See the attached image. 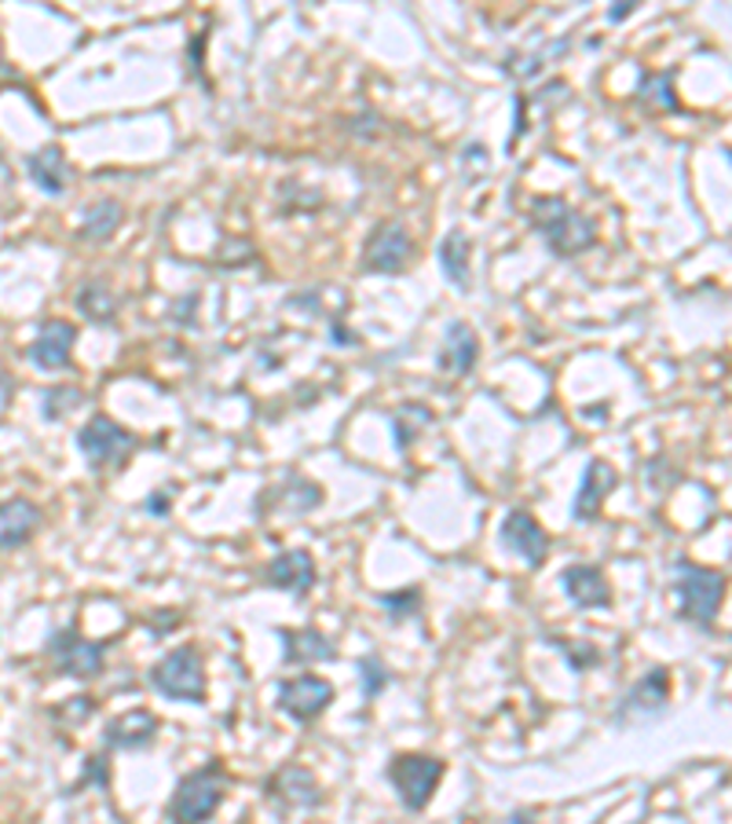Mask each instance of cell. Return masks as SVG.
I'll list each match as a JSON object with an SVG mask.
<instances>
[{
  "label": "cell",
  "mask_w": 732,
  "mask_h": 824,
  "mask_svg": "<svg viewBox=\"0 0 732 824\" xmlns=\"http://www.w3.org/2000/svg\"><path fill=\"white\" fill-rule=\"evenodd\" d=\"M462 165L469 169V173H465V180H469V183H476V176L491 173V162H487V147H480V143H469V147H465V154H462Z\"/></svg>",
  "instance_id": "obj_34"
},
{
  "label": "cell",
  "mask_w": 732,
  "mask_h": 824,
  "mask_svg": "<svg viewBox=\"0 0 732 824\" xmlns=\"http://www.w3.org/2000/svg\"><path fill=\"white\" fill-rule=\"evenodd\" d=\"M634 8H637L634 0H620V4H615V8L609 11V19H612V22H623L626 15H634Z\"/></svg>",
  "instance_id": "obj_35"
},
{
  "label": "cell",
  "mask_w": 732,
  "mask_h": 824,
  "mask_svg": "<svg viewBox=\"0 0 732 824\" xmlns=\"http://www.w3.org/2000/svg\"><path fill=\"white\" fill-rule=\"evenodd\" d=\"M670 704V671L652 667L645 678H637L631 689L623 693V700L615 704V726H648L656 718L667 715Z\"/></svg>",
  "instance_id": "obj_6"
},
{
  "label": "cell",
  "mask_w": 732,
  "mask_h": 824,
  "mask_svg": "<svg viewBox=\"0 0 732 824\" xmlns=\"http://www.w3.org/2000/svg\"><path fill=\"white\" fill-rule=\"evenodd\" d=\"M224 766L205 762L202 770L187 773L169 799V821L173 824H205L224 803Z\"/></svg>",
  "instance_id": "obj_3"
},
{
  "label": "cell",
  "mask_w": 732,
  "mask_h": 824,
  "mask_svg": "<svg viewBox=\"0 0 732 824\" xmlns=\"http://www.w3.org/2000/svg\"><path fill=\"white\" fill-rule=\"evenodd\" d=\"M330 700H334V685L326 678H315V674H301V678L279 685V707L293 723H312L326 711Z\"/></svg>",
  "instance_id": "obj_10"
},
{
  "label": "cell",
  "mask_w": 732,
  "mask_h": 824,
  "mask_svg": "<svg viewBox=\"0 0 732 824\" xmlns=\"http://www.w3.org/2000/svg\"><path fill=\"white\" fill-rule=\"evenodd\" d=\"M440 268H443V275L458 286V290H469L473 286V271H469V257H473V238H469L462 227H454V232H448L443 235V243H440Z\"/></svg>",
  "instance_id": "obj_22"
},
{
  "label": "cell",
  "mask_w": 732,
  "mask_h": 824,
  "mask_svg": "<svg viewBox=\"0 0 732 824\" xmlns=\"http://www.w3.org/2000/svg\"><path fill=\"white\" fill-rule=\"evenodd\" d=\"M158 737V715L147 711V707H136V711L118 715L107 726V748L118 751H147Z\"/></svg>",
  "instance_id": "obj_16"
},
{
  "label": "cell",
  "mask_w": 732,
  "mask_h": 824,
  "mask_svg": "<svg viewBox=\"0 0 732 824\" xmlns=\"http://www.w3.org/2000/svg\"><path fill=\"white\" fill-rule=\"evenodd\" d=\"M268 795L279 810H315L323 806V788L304 766H286L268 777Z\"/></svg>",
  "instance_id": "obj_11"
},
{
  "label": "cell",
  "mask_w": 732,
  "mask_h": 824,
  "mask_svg": "<svg viewBox=\"0 0 732 824\" xmlns=\"http://www.w3.org/2000/svg\"><path fill=\"white\" fill-rule=\"evenodd\" d=\"M426 426H432V410L429 407H421V404H407L399 415L392 418V429H396V443H399V451H407L410 443L418 440V432L426 429Z\"/></svg>",
  "instance_id": "obj_26"
},
{
  "label": "cell",
  "mask_w": 732,
  "mask_h": 824,
  "mask_svg": "<svg viewBox=\"0 0 732 824\" xmlns=\"http://www.w3.org/2000/svg\"><path fill=\"white\" fill-rule=\"evenodd\" d=\"M410 257H415V243H410L407 227L399 221H381L363 246V271L396 275L410 265Z\"/></svg>",
  "instance_id": "obj_9"
},
{
  "label": "cell",
  "mask_w": 732,
  "mask_h": 824,
  "mask_svg": "<svg viewBox=\"0 0 732 824\" xmlns=\"http://www.w3.org/2000/svg\"><path fill=\"white\" fill-rule=\"evenodd\" d=\"M74 341H77L74 323H66V319H49L26 356L33 366H41V371H66V366H71Z\"/></svg>",
  "instance_id": "obj_14"
},
{
  "label": "cell",
  "mask_w": 732,
  "mask_h": 824,
  "mask_svg": "<svg viewBox=\"0 0 732 824\" xmlns=\"http://www.w3.org/2000/svg\"><path fill=\"white\" fill-rule=\"evenodd\" d=\"M330 338H334V345H356V338L345 334V330H341L337 323H334V330H330Z\"/></svg>",
  "instance_id": "obj_36"
},
{
  "label": "cell",
  "mask_w": 732,
  "mask_h": 824,
  "mask_svg": "<svg viewBox=\"0 0 732 824\" xmlns=\"http://www.w3.org/2000/svg\"><path fill=\"white\" fill-rule=\"evenodd\" d=\"M531 227L542 235L553 257H582L586 249L598 246V224L575 205L564 202L560 194H546V199L531 202Z\"/></svg>",
  "instance_id": "obj_1"
},
{
  "label": "cell",
  "mask_w": 732,
  "mask_h": 824,
  "mask_svg": "<svg viewBox=\"0 0 732 824\" xmlns=\"http://www.w3.org/2000/svg\"><path fill=\"white\" fill-rule=\"evenodd\" d=\"M268 582L301 598V593H308L315 587V560H312V554H308V549H282V554L268 565Z\"/></svg>",
  "instance_id": "obj_19"
},
{
  "label": "cell",
  "mask_w": 732,
  "mask_h": 824,
  "mask_svg": "<svg viewBox=\"0 0 732 824\" xmlns=\"http://www.w3.org/2000/svg\"><path fill=\"white\" fill-rule=\"evenodd\" d=\"M92 715H96V700H92V696H77V700H66V704H60L52 711L55 723L66 726V729H71V726H85Z\"/></svg>",
  "instance_id": "obj_29"
},
{
  "label": "cell",
  "mask_w": 732,
  "mask_h": 824,
  "mask_svg": "<svg viewBox=\"0 0 732 824\" xmlns=\"http://www.w3.org/2000/svg\"><path fill=\"white\" fill-rule=\"evenodd\" d=\"M41 521H44V513L37 502H30V499L0 502V549L26 546L33 539V532L41 528Z\"/></svg>",
  "instance_id": "obj_17"
},
{
  "label": "cell",
  "mask_w": 732,
  "mask_h": 824,
  "mask_svg": "<svg viewBox=\"0 0 732 824\" xmlns=\"http://www.w3.org/2000/svg\"><path fill=\"white\" fill-rule=\"evenodd\" d=\"M82 399L85 396L77 393V388H49V393H44V415L52 421H60L66 415V407H77Z\"/></svg>",
  "instance_id": "obj_32"
},
{
  "label": "cell",
  "mask_w": 732,
  "mask_h": 824,
  "mask_svg": "<svg viewBox=\"0 0 732 824\" xmlns=\"http://www.w3.org/2000/svg\"><path fill=\"white\" fill-rule=\"evenodd\" d=\"M77 312L92 319V323L110 327L114 319H118V297L110 293V286L103 279H88L82 282V290H77Z\"/></svg>",
  "instance_id": "obj_23"
},
{
  "label": "cell",
  "mask_w": 732,
  "mask_h": 824,
  "mask_svg": "<svg viewBox=\"0 0 732 824\" xmlns=\"http://www.w3.org/2000/svg\"><path fill=\"white\" fill-rule=\"evenodd\" d=\"M560 587H564L568 601L575 604L579 612L586 609H612V587L604 579L601 568L593 565H571L560 571Z\"/></svg>",
  "instance_id": "obj_15"
},
{
  "label": "cell",
  "mask_w": 732,
  "mask_h": 824,
  "mask_svg": "<svg viewBox=\"0 0 732 824\" xmlns=\"http://www.w3.org/2000/svg\"><path fill=\"white\" fill-rule=\"evenodd\" d=\"M586 418H593V421H604V418H609V407H586Z\"/></svg>",
  "instance_id": "obj_39"
},
{
  "label": "cell",
  "mask_w": 732,
  "mask_h": 824,
  "mask_svg": "<svg viewBox=\"0 0 732 824\" xmlns=\"http://www.w3.org/2000/svg\"><path fill=\"white\" fill-rule=\"evenodd\" d=\"M121 202L114 199H103V202H92L85 210V221H82V238L88 243H107V238L121 227Z\"/></svg>",
  "instance_id": "obj_25"
},
{
  "label": "cell",
  "mask_w": 732,
  "mask_h": 824,
  "mask_svg": "<svg viewBox=\"0 0 732 824\" xmlns=\"http://www.w3.org/2000/svg\"><path fill=\"white\" fill-rule=\"evenodd\" d=\"M147 510H151V513H169V495H154Z\"/></svg>",
  "instance_id": "obj_37"
},
{
  "label": "cell",
  "mask_w": 732,
  "mask_h": 824,
  "mask_svg": "<svg viewBox=\"0 0 732 824\" xmlns=\"http://www.w3.org/2000/svg\"><path fill=\"white\" fill-rule=\"evenodd\" d=\"M49 660L55 674H63V678H96L103 663H107V645L103 641H88L82 631L66 627V631L52 634Z\"/></svg>",
  "instance_id": "obj_7"
},
{
  "label": "cell",
  "mask_w": 732,
  "mask_h": 824,
  "mask_svg": "<svg viewBox=\"0 0 732 824\" xmlns=\"http://www.w3.org/2000/svg\"><path fill=\"white\" fill-rule=\"evenodd\" d=\"M359 674H363V696H366V700H377V696L388 689V682H392V674H388L381 656H366L359 663Z\"/></svg>",
  "instance_id": "obj_28"
},
{
  "label": "cell",
  "mask_w": 732,
  "mask_h": 824,
  "mask_svg": "<svg viewBox=\"0 0 732 824\" xmlns=\"http://www.w3.org/2000/svg\"><path fill=\"white\" fill-rule=\"evenodd\" d=\"M637 103H640V107H648V110H659V114H678L681 103H678V96H674V71L640 74Z\"/></svg>",
  "instance_id": "obj_24"
},
{
  "label": "cell",
  "mask_w": 732,
  "mask_h": 824,
  "mask_svg": "<svg viewBox=\"0 0 732 824\" xmlns=\"http://www.w3.org/2000/svg\"><path fill=\"white\" fill-rule=\"evenodd\" d=\"M77 448H82L85 462L96 469H110V465H121L125 458L132 454L136 448V437L125 426H118L114 418L107 415H96L88 421V426L77 432Z\"/></svg>",
  "instance_id": "obj_8"
},
{
  "label": "cell",
  "mask_w": 732,
  "mask_h": 824,
  "mask_svg": "<svg viewBox=\"0 0 732 824\" xmlns=\"http://www.w3.org/2000/svg\"><path fill=\"white\" fill-rule=\"evenodd\" d=\"M279 641L286 649L282 660L290 663V667H297V663H330V660H337L334 638L315 631V627H304V631H290V627H282Z\"/></svg>",
  "instance_id": "obj_18"
},
{
  "label": "cell",
  "mask_w": 732,
  "mask_h": 824,
  "mask_svg": "<svg viewBox=\"0 0 732 824\" xmlns=\"http://www.w3.org/2000/svg\"><path fill=\"white\" fill-rule=\"evenodd\" d=\"M110 759H107V751H99V755H88V762H85V777L77 781V792L82 788H88V784H96V788H107L110 784Z\"/></svg>",
  "instance_id": "obj_33"
},
{
  "label": "cell",
  "mask_w": 732,
  "mask_h": 824,
  "mask_svg": "<svg viewBox=\"0 0 732 824\" xmlns=\"http://www.w3.org/2000/svg\"><path fill=\"white\" fill-rule=\"evenodd\" d=\"M615 484H620V477H615V469L609 462H601V458H593V462L582 469V480H579V491H575V502H571V517L575 521H593L601 517V506L604 499L612 495Z\"/></svg>",
  "instance_id": "obj_13"
},
{
  "label": "cell",
  "mask_w": 732,
  "mask_h": 824,
  "mask_svg": "<svg viewBox=\"0 0 732 824\" xmlns=\"http://www.w3.org/2000/svg\"><path fill=\"white\" fill-rule=\"evenodd\" d=\"M480 356V341L473 334V327L469 323H451L448 334H443V345H440V371L451 374V377H465L473 374Z\"/></svg>",
  "instance_id": "obj_20"
},
{
  "label": "cell",
  "mask_w": 732,
  "mask_h": 824,
  "mask_svg": "<svg viewBox=\"0 0 732 824\" xmlns=\"http://www.w3.org/2000/svg\"><path fill=\"white\" fill-rule=\"evenodd\" d=\"M506 824H535V817L528 814V810H517V814H513Z\"/></svg>",
  "instance_id": "obj_38"
},
{
  "label": "cell",
  "mask_w": 732,
  "mask_h": 824,
  "mask_svg": "<svg viewBox=\"0 0 732 824\" xmlns=\"http://www.w3.org/2000/svg\"><path fill=\"white\" fill-rule=\"evenodd\" d=\"M502 546L513 549L517 557H524V565L528 568H539L549 554V539H546L542 524L535 521L528 510L506 513V521H502Z\"/></svg>",
  "instance_id": "obj_12"
},
{
  "label": "cell",
  "mask_w": 732,
  "mask_h": 824,
  "mask_svg": "<svg viewBox=\"0 0 732 824\" xmlns=\"http://www.w3.org/2000/svg\"><path fill=\"white\" fill-rule=\"evenodd\" d=\"M151 685L165 700H187V704H205V663L202 652L194 645H180L162 663H154Z\"/></svg>",
  "instance_id": "obj_4"
},
{
  "label": "cell",
  "mask_w": 732,
  "mask_h": 824,
  "mask_svg": "<svg viewBox=\"0 0 732 824\" xmlns=\"http://www.w3.org/2000/svg\"><path fill=\"white\" fill-rule=\"evenodd\" d=\"M26 169H30V180L37 183L44 194H52V199H60L66 191V183H71V162H66V151L60 143H49V147H41L37 154H30Z\"/></svg>",
  "instance_id": "obj_21"
},
{
  "label": "cell",
  "mask_w": 732,
  "mask_h": 824,
  "mask_svg": "<svg viewBox=\"0 0 732 824\" xmlns=\"http://www.w3.org/2000/svg\"><path fill=\"white\" fill-rule=\"evenodd\" d=\"M388 781L403 799V806L410 814H418V810L429 806V799L437 795V788L443 781V762L432 759V755H396L392 762H388Z\"/></svg>",
  "instance_id": "obj_5"
},
{
  "label": "cell",
  "mask_w": 732,
  "mask_h": 824,
  "mask_svg": "<svg viewBox=\"0 0 732 824\" xmlns=\"http://www.w3.org/2000/svg\"><path fill=\"white\" fill-rule=\"evenodd\" d=\"M542 63H546V52H513L509 60L502 63V71L509 77H517V82H528V77L542 71Z\"/></svg>",
  "instance_id": "obj_30"
},
{
  "label": "cell",
  "mask_w": 732,
  "mask_h": 824,
  "mask_svg": "<svg viewBox=\"0 0 732 824\" xmlns=\"http://www.w3.org/2000/svg\"><path fill=\"white\" fill-rule=\"evenodd\" d=\"M377 601H381L385 609L392 612V620H403V616H415L421 609V590L418 587H407L403 593H377Z\"/></svg>",
  "instance_id": "obj_31"
},
{
  "label": "cell",
  "mask_w": 732,
  "mask_h": 824,
  "mask_svg": "<svg viewBox=\"0 0 732 824\" xmlns=\"http://www.w3.org/2000/svg\"><path fill=\"white\" fill-rule=\"evenodd\" d=\"M674 593L681 601V620L707 631L725 601V576L714 568L692 565V560H678L674 565Z\"/></svg>",
  "instance_id": "obj_2"
},
{
  "label": "cell",
  "mask_w": 732,
  "mask_h": 824,
  "mask_svg": "<svg viewBox=\"0 0 732 824\" xmlns=\"http://www.w3.org/2000/svg\"><path fill=\"white\" fill-rule=\"evenodd\" d=\"M549 645H557L564 652V660L571 663V671H590L601 663V649H593L590 641H568V638H549Z\"/></svg>",
  "instance_id": "obj_27"
}]
</instances>
